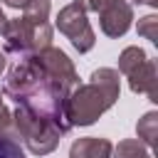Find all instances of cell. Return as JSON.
Wrapping results in <instances>:
<instances>
[{
	"mask_svg": "<svg viewBox=\"0 0 158 158\" xmlns=\"http://www.w3.org/2000/svg\"><path fill=\"white\" fill-rule=\"evenodd\" d=\"M2 94L10 96L20 109L37 114L42 118H49L67 131L72 128L64 118V101L67 96L59 91V86L47 77V72L40 67L35 54H22L5 74Z\"/></svg>",
	"mask_w": 158,
	"mask_h": 158,
	"instance_id": "obj_1",
	"label": "cell"
},
{
	"mask_svg": "<svg viewBox=\"0 0 158 158\" xmlns=\"http://www.w3.org/2000/svg\"><path fill=\"white\" fill-rule=\"evenodd\" d=\"M121 94V79L116 69H94L89 84H79L64 101V118L69 126H91L104 111H109Z\"/></svg>",
	"mask_w": 158,
	"mask_h": 158,
	"instance_id": "obj_2",
	"label": "cell"
},
{
	"mask_svg": "<svg viewBox=\"0 0 158 158\" xmlns=\"http://www.w3.org/2000/svg\"><path fill=\"white\" fill-rule=\"evenodd\" d=\"M12 126H15L17 143L22 141L25 148L30 153H35V156L52 153L59 146L62 136L67 133L64 126H59V123H54L49 118H42L37 114H30V111H25L20 106L12 111Z\"/></svg>",
	"mask_w": 158,
	"mask_h": 158,
	"instance_id": "obj_3",
	"label": "cell"
},
{
	"mask_svg": "<svg viewBox=\"0 0 158 158\" xmlns=\"http://www.w3.org/2000/svg\"><path fill=\"white\" fill-rule=\"evenodd\" d=\"M5 49L22 57V54H37L47 47H52V25L49 20H32L27 15L7 20L2 30Z\"/></svg>",
	"mask_w": 158,
	"mask_h": 158,
	"instance_id": "obj_4",
	"label": "cell"
},
{
	"mask_svg": "<svg viewBox=\"0 0 158 158\" xmlns=\"http://www.w3.org/2000/svg\"><path fill=\"white\" fill-rule=\"evenodd\" d=\"M57 30L72 42V47L79 54L89 52L94 47V42H96V35H94V30H91V25L86 20V12L79 5H74V2H69V5H64L59 10V15H57Z\"/></svg>",
	"mask_w": 158,
	"mask_h": 158,
	"instance_id": "obj_5",
	"label": "cell"
},
{
	"mask_svg": "<svg viewBox=\"0 0 158 158\" xmlns=\"http://www.w3.org/2000/svg\"><path fill=\"white\" fill-rule=\"evenodd\" d=\"M35 57H37L40 67L47 72V77L59 86V91H62L64 96H69L72 89L79 86V74H77L72 59H69L62 49H57V47H47V49L37 52Z\"/></svg>",
	"mask_w": 158,
	"mask_h": 158,
	"instance_id": "obj_6",
	"label": "cell"
},
{
	"mask_svg": "<svg viewBox=\"0 0 158 158\" xmlns=\"http://www.w3.org/2000/svg\"><path fill=\"white\" fill-rule=\"evenodd\" d=\"M131 22H133V7L126 0H116L106 10L99 12V25L106 37H123L128 32Z\"/></svg>",
	"mask_w": 158,
	"mask_h": 158,
	"instance_id": "obj_7",
	"label": "cell"
},
{
	"mask_svg": "<svg viewBox=\"0 0 158 158\" xmlns=\"http://www.w3.org/2000/svg\"><path fill=\"white\" fill-rule=\"evenodd\" d=\"M126 79H128V86H131L133 94H146L151 101H158V72H156V62L153 59H146Z\"/></svg>",
	"mask_w": 158,
	"mask_h": 158,
	"instance_id": "obj_8",
	"label": "cell"
},
{
	"mask_svg": "<svg viewBox=\"0 0 158 158\" xmlns=\"http://www.w3.org/2000/svg\"><path fill=\"white\" fill-rule=\"evenodd\" d=\"M111 141L109 138H99V136H86V138H77L69 148V158H111Z\"/></svg>",
	"mask_w": 158,
	"mask_h": 158,
	"instance_id": "obj_9",
	"label": "cell"
},
{
	"mask_svg": "<svg viewBox=\"0 0 158 158\" xmlns=\"http://www.w3.org/2000/svg\"><path fill=\"white\" fill-rule=\"evenodd\" d=\"M136 133H138V141L146 143L148 148L156 146V138H158V114L156 111H148L138 118L136 123Z\"/></svg>",
	"mask_w": 158,
	"mask_h": 158,
	"instance_id": "obj_10",
	"label": "cell"
},
{
	"mask_svg": "<svg viewBox=\"0 0 158 158\" xmlns=\"http://www.w3.org/2000/svg\"><path fill=\"white\" fill-rule=\"evenodd\" d=\"M114 158H153L151 148L146 143H141L138 138H126V141H118V146L111 151Z\"/></svg>",
	"mask_w": 158,
	"mask_h": 158,
	"instance_id": "obj_11",
	"label": "cell"
},
{
	"mask_svg": "<svg viewBox=\"0 0 158 158\" xmlns=\"http://www.w3.org/2000/svg\"><path fill=\"white\" fill-rule=\"evenodd\" d=\"M146 59H148V54H146L141 47H126V49L118 54V72H121L123 77H128V74L136 72Z\"/></svg>",
	"mask_w": 158,
	"mask_h": 158,
	"instance_id": "obj_12",
	"label": "cell"
},
{
	"mask_svg": "<svg viewBox=\"0 0 158 158\" xmlns=\"http://www.w3.org/2000/svg\"><path fill=\"white\" fill-rule=\"evenodd\" d=\"M138 35L156 44V42H158V17H156V15L141 17V20H138Z\"/></svg>",
	"mask_w": 158,
	"mask_h": 158,
	"instance_id": "obj_13",
	"label": "cell"
},
{
	"mask_svg": "<svg viewBox=\"0 0 158 158\" xmlns=\"http://www.w3.org/2000/svg\"><path fill=\"white\" fill-rule=\"evenodd\" d=\"M0 158H25V151L15 138L0 136Z\"/></svg>",
	"mask_w": 158,
	"mask_h": 158,
	"instance_id": "obj_14",
	"label": "cell"
},
{
	"mask_svg": "<svg viewBox=\"0 0 158 158\" xmlns=\"http://www.w3.org/2000/svg\"><path fill=\"white\" fill-rule=\"evenodd\" d=\"M0 136H5V138H15V141H17V136H15V126H12V111L5 109V106H0Z\"/></svg>",
	"mask_w": 158,
	"mask_h": 158,
	"instance_id": "obj_15",
	"label": "cell"
},
{
	"mask_svg": "<svg viewBox=\"0 0 158 158\" xmlns=\"http://www.w3.org/2000/svg\"><path fill=\"white\" fill-rule=\"evenodd\" d=\"M111 2H116V0H74V5H79L84 12H101Z\"/></svg>",
	"mask_w": 158,
	"mask_h": 158,
	"instance_id": "obj_16",
	"label": "cell"
},
{
	"mask_svg": "<svg viewBox=\"0 0 158 158\" xmlns=\"http://www.w3.org/2000/svg\"><path fill=\"white\" fill-rule=\"evenodd\" d=\"M0 2L7 5V7H12V10H25L30 5V0H0Z\"/></svg>",
	"mask_w": 158,
	"mask_h": 158,
	"instance_id": "obj_17",
	"label": "cell"
},
{
	"mask_svg": "<svg viewBox=\"0 0 158 158\" xmlns=\"http://www.w3.org/2000/svg\"><path fill=\"white\" fill-rule=\"evenodd\" d=\"M5 25H7V17H5V12H2V5H0V35H2Z\"/></svg>",
	"mask_w": 158,
	"mask_h": 158,
	"instance_id": "obj_18",
	"label": "cell"
},
{
	"mask_svg": "<svg viewBox=\"0 0 158 158\" xmlns=\"http://www.w3.org/2000/svg\"><path fill=\"white\" fill-rule=\"evenodd\" d=\"M5 64H7V59H5V54H2V52H0V74H2V72H5Z\"/></svg>",
	"mask_w": 158,
	"mask_h": 158,
	"instance_id": "obj_19",
	"label": "cell"
},
{
	"mask_svg": "<svg viewBox=\"0 0 158 158\" xmlns=\"http://www.w3.org/2000/svg\"><path fill=\"white\" fill-rule=\"evenodd\" d=\"M0 106H2V94H0Z\"/></svg>",
	"mask_w": 158,
	"mask_h": 158,
	"instance_id": "obj_20",
	"label": "cell"
}]
</instances>
